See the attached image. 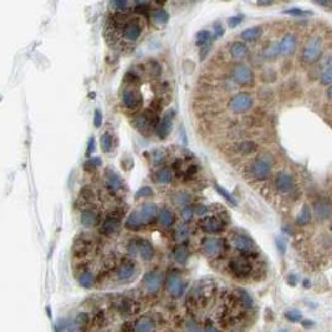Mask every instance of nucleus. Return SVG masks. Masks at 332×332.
Returning a JSON list of instances; mask_svg holds the SVG:
<instances>
[{
    "mask_svg": "<svg viewBox=\"0 0 332 332\" xmlns=\"http://www.w3.org/2000/svg\"><path fill=\"white\" fill-rule=\"evenodd\" d=\"M148 72L152 76L158 77L161 75V65L157 61H149L148 62Z\"/></svg>",
    "mask_w": 332,
    "mask_h": 332,
    "instance_id": "42",
    "label": "nucleus"
},
{
    "mask_svg": "<svg viewBox=\"0 0 332 332\" xmlns=\"http://www.w3.org/2000/svg\"><path fill=\"white\" fill-rule=\"evenodd\" d=\"M164 158H166V153L162 151V149H157V151H154V153H153V160H154L156 163H161V162L164 161Z\"/></svg>",
    "mask_w": 332,
    "mask_h": 332,
    "instance_id": "46",
    "label": "nucleus"
},
{
    "mask_svg": "<svg viewBox=\"0 0 332 332\" xmlns=\"http://www.w3.org/2000/svg\"><path fill=\"white\" fill-rule=\"evenodd\" d=\"M90 161H91V163L94 164L95 167H99V166H101V163H102V161H101V158H99V157L91 158Z\"/></svg>",
    "mask_w": 332,
    "mask_h": 332,
    "instance_id": "53",
    "label": "nucleus"
},
{
    "mask_svg": "<svg viewBox=\"0 0 332 332\" xmlns=\"http://www.w3.org/2000/svg\"><path fill=\"white\" fill-rule=\"evenodd\" d=\"M330 229H331V233H332V222H331V225H330Z\"/></svg>",
    "mask_w": 332,
    "mask_h": 332,
    "instance_id": "57",
    "label": "nucleus"
},
{
    "mask_svg": "<svg viewBox=\"0 0 332 332\" xmlns=\"http://www.w3.org/2000/svg\"><path fill=\"white\" fill-rule=\"evenodd\" d=\"M297 48V36L295 34L289 33L281 39V41L279 42L280 55L282 56H289L296 50Z\"/></svg>",
    "mask_w": 332,
    "mask_h": 332,
    "instance_id": "17",
    "label": "nucleus"
},
{
    "mask_svg": "<svg viewBox=\"0 0 332 332\" xmlns=\"http://www.w3.org/2000/svg\"><path fill=\"white\" fill-rule=\"evenodd\" d=\"M214 28H215V30H214V37H215V39H216V37L223 35L224 29H223V27H222L220 23H215Z\"/></svg>",
    "mask_w": 332,
    "mask_h": 332,
    "instance_id": "50",
    "label": "nucleus"
},
{
    "mask_svg": "<svg viewBox=\"0 0 332 332\" xmlns=\"http://www.w3.org/2000/svg\"><path fill=\"white\" fill-rule=\"evenodd\" d=\"M194 212H195V214H197V215L202 216V215L206 214V213H208V208L206 206H203V204H199V206L195 207Z\"/></svg>",
    "mask_w": 332,
    "mask_h": 332,
    "instance_id": "51",
    "label": "nucleus"
},
{
    "mask_svg": "<svg viewBox=\"0 0 332 332\" xmlns=\"http://www.w3.org/2000/svg\"><path fill=\"white\" fill-rule=\"evenodd\" d=\"M254 106V97L249 92H238L228 102V108L235 115H241L250 111Z\"/></svg>",
    "mask_w": 332,
    "mask_h": 332,
    "instance_id": "7",
    "label": "nucleus"
},
{
    "mask_svg": "<svg viewBox=\"0 0 332 332\" xmlns=\"http://www.w3.org/2000/svg\"><path fill=\"white\" fill-rule=\"evenodd\" d=\"M232 77L238 85L247 86V87L253 86L254 82H255V76H254L253 70L249 66L244 65V63H238V65L234 66L232 70Z\"/></svg>",
    "mask_w": 332,
    "mask_h": 332,
    "instance_id": "10",
    "label": "nucleus"
},
{
    "mask_svg": "<svg viewBox=\"0 0 332 332\" xmlns=\"http://www.w3.org/2000/svg\"><path fill=\"white\" fill-rule=\"evenodd\" d=\"M156 182L161 184H168L173 181V172L169 168H162L158 169L154 174Z\"/></svg>",
    "mask_w": 332,
    "mask_h": 332,
    "instance_id": "28",
    "label": "nucleus"
},
{
    "mask_svg": "<svg viewBox=\"0 0 332 332\" xmlns=\"http://www.w3.org/2000/svg\"><path fill=\"white\" fill-rule=\"evenodd\" d=\"M106 183H107L108 189H111L114 193H121L125 189V182L122 178L109 168L106 171Z\"/></svg>",
    "mask_w": 332,
    "mask_h": 332,
    "instance_id": "19",
    "label": "nucleus"
},
{
    "mask_svg": "<svg viewBox=\"0 0 332 332\" xmlns=\"http://www.w3.org/2000/svg\"><path fill=\"white\" fill-rule=\"evenodd\" d=\"M275 184V189L278 190L280 194H290L295 190V182H294L293 175L286 171H281L278 173L274 181Z\"/></svg>",
    "mask_w": 332,
    "mask_h": 332,
    "instance_id": "13",
    "label": "nucleus"
},
{
    "mask_svg": "<svg viewBox=\"0 0 332 332\" xmlns=\"http://www.w3.org/2000/svg\"><path fill=\"white\" fill-rule=\"evenodd\" d=\"M227 273L233 279L241 282L261 280L265 275V264L260 253H240L230 256L227 261Z\"/></svg>",
    "mask_w": 332,
    "mask_h": 332,
    "instance_id": "2",
    "label": "nucleus"
},
{
    "mask_svg": "<svg viewBox=\"0 0 332 332\" xmlns=\"http://www.w3.org/2000/svg\"><path fill=\"white\" fill-rule=\"evenodd\" d=\"M230 245L225 239L207 238L202 241V253L210 260H222L227 255Z\"/></svg>",
    "mask_w": 332,
    "mask_h": 332,
    "instance_id": "4",
    "label": "nucleus"
},
{
    "mask_svg": "<svg viewBox=\"0 0 332 332\" xmlns=\"http://www.w3.org/2000/svg\"><path fill=\"white\" fill-rule=\"evenodd\" d=\"M248 53H249V49L241 41H234L233 44L229 46V54L234 60L244 59Z\"/></svg>",
    "mask_w": 332,
    "mask_h": 332,
    "instance_id": "23",
    "label": "nucleus"
},
{
    "mask_svg": "<svg viewBox=\"0 0 332 332\" xmlns=\"http://www.w3.org/2000/svg\"><path fill=\"white\" fill-rule=\"evenodd\" d=\"M156 323L149 317H141L135 322V332H154Z\"/></svg>",
    "mask_w": 332,
    "mask_h": 332,
    "instance_id": "27",
    "label": "nucleus"
},
{
    "mask_svg": "<svg viewBox=\"0 0 332 332\" xmlns=\"http://www.w3.org/2000/svg\"><path fill=\"white\" fill-rule=\"evenodd\" d=\"M157 212H158V208L154 203L143 204V206L141 207V210H140L141 215H142L146 225L152 223L153 219H154L156 215H157Z\"/></svg>",
    "mask_w": 332,
    "mask_h": 332,
    "instance_id": "25",
    "label": "nucleus"
},
{
    "mask_svg": "<svg viewBox=\"0 0 332 332\" xmlns=\"http://www.w3.org/2000/svg\"><path fill=\"white\" fill-rule=\"evenodd\" d=\"M323 53V37L321 34L316 33L313 34L307 40H306L304 48L301 49L300 54V61L302 65L310 66L316 63L322 56Z\"/></svg>",
    "mask_w": 332,
    "mask_h": 332,
    "instance_id": "3",
    "label": "nucleus"
},
{
    "mask_svg": "<svg viewBox=\"0 0 332 332\" xmlns=\"http://www.w3.org/2000/svg\"><path fill=\"white\" fill-rule=\"evenodd\" d=\"M311 223V212H310V207L307 204H305L302 207L301 212H300L299 216H297V224L301 225V227H305V225Z\"/></svg>",
    "mask_w": 332,
    "mask_h": 332,
    "instance_id": "33",
    "label": "nucleus"
},
{
    "mask_svg": "<svg viewBox=\"0 0 332 332\" xmlns=\"http://www.w3.org/2000/svg\"><path fill=\"white\" fill-rule=\"evenodd\" d=\"M121 101L128 111H138L142 106V96L140 91H137L132 86L123 88L121 92Z\"/></svg>",
    "mask_w": 332,
    "mask_h": 332,
    "instance_id": "12",
    "label": "nucleus"
},
{
    "mask_svg": "<svg viewBox=\"0 0 332 332\" xmlns=\"http://www.w3.org/2000/svg\"><path fill=\"white\" fill-rule=\"evenodd\" d=\"M262 33H264L262 27H252V28L245 29V30L240 34V37L242 40H244V41L253 42V41H256V40L260 39Z\"/></svg>",
    "mask_w": 332,
    "mask_h": 332,
    "instance_id": "26",
    "label": "nucleus"
},
{
    "mask_svg": "<svg viewBox=\"0 0 332 332\" xmlns=\"http://www.w3.org/2000/svg\"><path fill=\"white\" fill-rule=\"evenodd\" d=\"M285 14H290V15H295V16H302V15H310V11H305L301 9H297V8H293V9H289L285 11Z\"/></svg>",
    "mask_w": 332,
    "mask_h": 332,
    "instance_id": "44",
    "label": "nucleus"
},
{
    "mask_svg": "<svg viewBox=\"0 0 332 332\" xmlns=\"http://www.w3.org/2000/svg\"><path fill=\"white\" fill-rule=\"evenodd\" d=\"M144 225H146V223H144L140 210L132 212L126 220V227L131 230H140Z\"/></svg>",
    "mask_w": 332,
    "mask_h": 332,
    "instance_id": "24",
    "label": "nucleus"
},
{
    "mask_svg": "<svg viewBox=\"0 0 332 332\" xmlns=\"http://www.w3.org/2000/svg\"><path fill=\"white\" fill-rule=\"evenodd\" d=\"M96 146H95V138L91 137L90 141H88V147H87V154H91L92 152L95 151Z\"/></svg>",
    "mask_w": 332,
    "mask_h": 332,
    "instance_id": "52",
    "label": "nucleus"
},
{
    "mask_svg": "<svg viewBox=\"0 0 332 332\" xmlns=\"http://www.w3.org/2000/svg\"><path fill=\"white\" fill-rule=\"evenodd\" d=\"M186 287V284H184L183 280L181 279V276L178 274L173 273L168 279V290L169 293L172 294L173 296H180L182 291Z\"/></svg>",
    "mask_w": 332,
    "mask_h": 332,
    "instance_id": "22",
    "label": "nucleus"
},
{
    "mask_svg": "<svg viewBox=\"0 0 332 332\" xmlns=\"http://www.w3.org/2000/svg\"><path fill=\"white\" fill-rule=\"evenodd\" d=\"M273 160H271L270 154L265 153L260 157L255 158L249 163L248 166V174L250 178L255 181H265L270 177L271 168H273Z\"/></svg>",
    "mask_w": 332,
    "mask_h": 332,
    "instance_id": "5",
    "label": "nucleus"
},
{
    "mask_svg": "<svg viewBox=\"0 0 332 332\" xmlns=\"http://www.w3.org/2000/svg\"><path fill=\"white\" fill-rule=\"evenodd\" d=\"M188 250H187L186 247H183V245H180V247H177L174 249V252H173V258H174V260L178 262V264L181 265H184L188 260Z\"/></svg>",
    "mask_w": 332,
    "mask_h": 332,
    "instance_id": "31",
    "label": "nucleus"
},
{
    "mask_svg": "<svg viewBox=\"0 0 332 332\" xmlns=\"http://www.w3.org/2000/svg\"><path fill=\"white\" fill-rule=\"evenodd\" d=\"M280 55V49L278 42H274V44H270L267 49L264 50V57L268 60H274L276 59Z\"/></svg>",
    "mask_w": 332,
    "mask_h": 332,
    "instance_id": "37",
    "label": "nucleus"
},
{
    "mask_svg": "<svg viewBox=\"0 0 332 332\" xmlns=\"http://www.w3.org/2000/svg\"><path fill=\"white\" fill-rule=\"evenodd\" d=\"M241 19H242V16H239V15L233 16V18H229V19H228V24H229V27H230V28H235L236 25L240 24V23H241Z\"/></svg>",
    "mask_w": 332,
    "mask_h": 332,
    "instance_id": "48",
    "label": "nucleus"
},
{
    "mask_svg": "<svg viewBox=\"0 0 332 332\" xmlns=\"http://www.w3.org/2000/svg\"><path fill=\"white\" fill-rule=\"evenodd\" d=\"M81 223L87 228H92L100 223V213L96 208H83L81 212Z\"/></svg>",
    "mask_w": 332,
    "mask_h": 332,
    "instance_id": "18",
    "label": "nucleus"
},
{
    "mask_svg": "<svg viewBox=\"0 0 332 332\" xmlns=\"http://www.w3.org/2000/svg\"><path fill=\"white\" fill-rule=\"evenodd\" d=\"M208 50H209V49L208 48H204L203 50H202V54H201V59H204V57H206V54L208 53Z\"/></svg>",
    "mask_w": 332,
    "mask_h": 332,
    "instance_id": "55",
    "label": "nucleus"
},
{
    "mask_svg": "<svg viewBox=\"0 0 332 332\" xmlns=\"http://www.w3.org/2000/svg\"><path fill=\"white\" fill-rule=\"evenodd\" d=\"M94 125L96 128H100V126L102 125V114H101L100 109H96V111H95Z\"/></svg>",
    "mask_w": 332,
    "mask_h": 332,
    "instance_id": "47",
    "label": "nucleus"
},
{
    "mask_svg": "<svg viewBox=\"0 0 332 332\" xmlns=\"http://www.w3.org/2000/svg\"><path fill=\"white\" fill-rule=\"evenodd\" d=\"M138 274L137 264L129 258L123 259L122 264H121L120 269L117 273V281L118 285L127 284V282L134 281Z\"/></svg>",
    "mask_w": 332,
    "mask_h": 332,
    "instance_id": "11",
    "label": "nucleus"
},
{
    "mask_svg": "<svg viewBox=\"0 0 332 332\" xmlns=\"http://www.w3.org/2000/svg\"><path fill=\"white\" fill-rule=\"evenodd\" d=\"M189 236V227L186 223H182L175 228L174 230V240L177 242H183Z\"/></svg>",
    "mask_w": 332,
    "mask_h": 332,
    "instance_id": "30",
    "label": "nucleus"
},
{
    "mask_svg": "<svg viewBox=\"0 0 332 332\" xmlns=\"http://www.w3.org/2000/svg\"><path fill=\"white\" fill-rule=\"evenodd\" d=\"M158 220H160L161 225L168 228L174 223L175 218H174V214H173L169 209H162L160 214H158Z\"/></svg>",
    "mask_w": 332,
    "mask_h": 332,
    "instance_id": "29",
    "label": "nucleus"
},
{
    "mask_svg": "<svg viewBox=\"0 0 332 332\" xmlns=\"http://www.w3.org/2000/svg\"><path fill=\"white\" fill-rule=\"evenodd\" d=\"M153 195V189L151 188V187H147V186H144L142 187V188H140L138 189V192L136 193V199H138V198H149V197H152Z\"/></svg>",
    "mask_w": 332,
    "mask_h": 332,
    "instance_id": "40",
    "label": "nucleus"
},
{
    "mask_svg": "<svg viewBox=\"0 0 332 332\" xmlns=\"http://www.w3.org/2000/svg\"><path fill=\"white\" fill-rule=\"evenodd\" d=\"M131 250L132 253H138V255L146 261L152 260L153 256H154V248H153L152 242L146 240V239H137L135 242H132Z\"/></svg>",
    "mask_w": 332,
    "mask_h": 332,
    "instance_id": "16",
    "label": "nucleus"
},
{
    "mask_svg": "<svg viewBox=\"0 0 332 332\" xmlns=\"http://www.w3.org/2000/svg\"><path fill=\"white\" fill-rule=\"evenodd\" d=\"M172 123H173V112H167L164 115L163 118L161 120V122L158 123L157 128H156V132H157V136L161 138V140H164L167 136L169 135L172 129Z\"/></svg>",
    "mask_w": 332,
    "mask_h": 332,
    "instance_id": "21",
    "label": "nucleus"
},
{
    "mask_svg": "<svg viewBox=\"0 0 332 332\" xmlns=\"http://www.w3.org/2000/svg\"><path fill=\"white\" fill-rule=\"evenodd\" d=\"M256 149H258V144L254 141H242L238 144V152L240 154H250V153L255 152Z\"/></svg>",
    "mask_w": 332,
    "mask_h": 332,
    "instance_id": "32",
    "label": "nucleus"
},
{
    "mask_svg": "<svg viewBox=\"0 0 332 332\" xmlns=\"http://www.w3.org/2000/svg\"><path fill=\"white\" fill-rule=\"evenodd\" d=\"M173 202H174V204L177 207H183V206H187V204L190 202V195L189 193L187 192H177L174 195H173Z\"/></svg>",
    "mask_w": 332,
    "mask_h": 332,
    "instance_id": "35",
    "label": "nucleus"
},
{
    "mask_svg": "<svg viewBox=\"0 0 332 332\" xmlns=\"http://www.w3.org/2000/svg\"><path fill=\"white\" fill-rule=\"evenodd\" d=\"M152 19L154 20V21L157 23V24L162 25V24H166V23L168 21L169 15H168V13H167L166 10H163V9H156L152 13Z\"/></svg>",
    "mask_w": 332,
    "mask_h": 332,
    "instance_id": "38",
    "label": "nucleus"
},
{
    "mask_svg": "<svg viewBox=\"0 0 332 332\" xmlns=\"http://www.w3.org/2000/svg\"><path fill=\"white\" fill-rule=\"evenodd\" d=\"M123 216V212H120V209L112 210L111 213H108L107 218L102 222L101 224L99 232L105 236H111L115 233L118 232L121 227V218Z\"/></svg>",
    "mask_w": 332,
    "mask_h": 332,
    "instance_id": "9",
    "label": "nucleus"
},
{
    "mask_svg": "<svg viewBox=\"0 0 332 332\" xmlns=\"http://www.w3.org/2000/svg\"><path fill=\"white\" fill-rule=\"evenodd\" d=\"M112 7L116 8V10L118 11H126L127 8L129 7V3L128 2H114L111 3Z\"/></svg>",
    "mask_w": 332,
    "mask_h": 332,
    "instance_id": "45",
    "label": "nucleus"
},
{
    "mask_svg": "<svg viewBox=\"0 0 332 332\" xmlns=\"http://www.w3.org/2000/svg\"><path fill=\"white\" fill-rule=\"evenodd\" d=\"M225 223L216 216H204L198 222V227L208 234H216L224 230Z\"/></svg>",
    "mask_w": 332,
    "mask_h": 332,
    "instance_id": "14",
    "label": "nucleus"
},
{
    "mask_svg": "<svg viewBox=\"0 0 332 332\" xmlns=\"http://www.w3.org/2000/svg\"><path fill=\"white\" fill-rule=\"evenodd\" d=\"M186 308L192 322L218 332H242L256 319V306L247 291L213 279L193 285L187 294Z\"/></svg>",
    "mask_w": 332,
    "mask_h": 332,
    "instance_id": "1",
    "label": "nucleus"
},
{
    "mask_svg": "<svg viewBox=\"0 0 332 332\" xmlns=\"http://www.w3.org/2000/svg\"><path fill=\"white\" fill-rule=\"evenodd\" d=\"M313 212L316 220H328L332 218V203L325 199H317L313 203Z\"/></svg>",
    "mask_w": 332,
    "mask_h": 332,
    "instance_id": "15",
    "label": "nucleus"
},
{
    "mask_svg": "<svg viewBox=\"0 0 332 332\" xmlns=\"http://www.w3.org/2000/svg\"><path fill=\"white\" fill-rule=\"evenodd\" d=\"M210 37H212V34H210L209 31L201 30L199 33H197V36H195V39H197V45L207 44V42L210 40Z\"/></svg>",
    "mask_w": 332,
    "mask_h": 332,
    "instance_id": "39",
    "label": "nucleus"
},
{
    "mask_svg": "<svg viewBox=\"0 0 332 332\" xmlns=\"http://www.w3.org/2000/svg\"><path fill=\"white\" fill-rule=\"evenodd\" d=\"M228 242L229 245L236 252L240 253H259L258 247L254 242V240L250 238L248 234L239 232V230H234V232L230 233L229 238H228Z\"/></svg>",
    "mask_w": 332,
    "mask_h": 332,
    "instance_id": "6",
    "label": "nucleus"
},
{
    "mask_svg": "<svg viewBox=\"0 0 332 332\" xmlns=\"http://www.w3.org/2000/svg\"><path fill=\"white\" fill-rule=\"evenodd\" d=\"M286 317L291 321H299L301 319V314L297 313V311H289V313H286Z\"/></svg>",
    "mask_w": 332,
    "mask_h": 332,
    "instance_id": "49",
    "label": "nucleus"
},
{
    "mask_svg": "<svg viewBox=\"0 0 332 332\" xmlns=\"http://www.w3.org/2000/svg\"><path fill=\"white\" fill-rule=\"evenodd\" d=\"M215 189H216V192L219 193V194L223 195V197H224L225 199H227V201L229 202V203H232L233 206H236V204H238V203H236L235 199H234L233 195H232V194H229V193H228L227 190H225V189L223 188V187H220V186H215Z\"/></svg>",
    "mask_w": 332,
    "mask_h": 332,
    "instance_id": "41",
    "label": "nucleus"
},
{
    "mask_svg": "<svg viewBox=\"0 0 332 332\" xmlns=\"http://www.w3.org/2000/svg\"><path fill=\"white\" fill-rule=\"evenodd\" d=\"M158 123H160V120H158L157 112L152 111V109L138 115L134 121V126L142 134H147V132H151L152 129H156Z\"/></svg>",
    "mask_w": 332,
    "mask_h": 332,
    "instance_id": "8",
    "label": "nucleus"
},
{
    "mask_svg": "<svg viewBox=\"0 0 332 332\" xmlns=\"http://www.w3.org/2000/svg\"><path fill=\"white\" fill-rule=\"evenodd\" d=\"M162 284V274L158 271H151V273L146 274L143 279V285L147 291L149 293H156L160 290Z\"/></svg>",
    "mask_w": 332,
    "mask_h": 332,
    "instance_id": "20",
    "label": "nucleus"
},
{
    "mask_svg": "<svg viewBox=\"0 0 332 332\" xmlns=\"http://www.w3.org/2000/svg\"><path fill=\"white\" fill-rule=\"evenodd\" d=\"M101 148L105 153H109L112 151V147H114V140H112V136L109 132H105V134L101 135Z\"/></svg>",
    "mask_w": 332,
    "mask_h": 332,
    "instance_id": "34",
    "label": "nucleus"
},
{
    "mask_svg": "<svg viewBox=\"0 0 332 332\" xmlns=\"http://www.w3.org/2000/svg\"><path fill=\"white\" fill-rule=\"evenodd\" d=\"M319 81L322 86H328V87L332 86V65L327 66V68L321 72Z\"/></svg>",
    "mask_w": 332,
    "mask_h": 332,
    "instance_id": "36",
    "label": "nucleus"
},
{
    "mask_svg": "<svg viewBox=\"0 0 332 332\" xmlns=\"http://www.w3.org/2000/svg\"><path fill=\"white\" fill-rule=\"evenodd\" d=\"M326 96H327L328 101H331V102H332V86H330V87H328L327 90H326Z\"/></svg>",
    "mask_w": 332,
    "mask_h": 332,
    "instance_id": "54",
    "label": "nucleus"
},
{
    "mask_svg": "<svg viewBox=\"0 0 332 332\" xmlns=\"http://www.w3.org/2000/svg\"><path fill=\"white\" fill-rule=\"evenodd\" d=\"M194 208L193 207H184L183 209H182V212H181V215H182V218L184 219V220L186 222H188L190 220V219L193 218V215H194Z\"/></svg>",
    "mask_w": 332,
    "mask_h": 332,
    "instance_id": "43",
    "label": "nucleus"
},
{
    "mask_svg": "<svg viewBox=\"0 0 332 332\" xmlns=\"http://www.w3.org/2000/svg\"><path fill=\"white\" fill-rule=\"evenodd\" d=\"M258 4L259 5H271V4H273V3H271V2H259Z\"/></svg>",
    "mask_w": 332,
    "mask_h": 332,
    "instance_id": "56",
    "label": "nucleus"
}]
</instances>
